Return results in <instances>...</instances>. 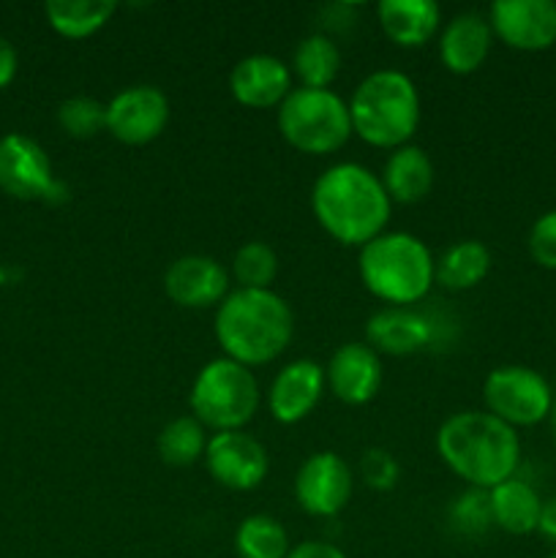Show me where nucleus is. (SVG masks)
<instances>
[{
    "mask_svg": "<svg viewBox=\"0 0 556 558\" xmlns=\"http://www.w3.org/2000/svg\"><path fill=\"white\" fill-rule=\"evenodd\" d=\"M311 210L316 223L341 245L363 248L387 232L392 202L379 174L354 161L333 163L311 189Z\"/></svg>",
    "mask_w": 556,
    "mask_h": 558,
    "instance_id": "1",
    "label": "nucleus"
},
{
    "mask_svg": "<svg viewBox=\"0 0 556 558\" xmlns=\"http://www.w3.org/2000/svg\"><path fill=\"white\" fill-rule=\"evenodd\" d=\"M436 452L456 477L480 490L516 477L521 463L516 428L488 412H458L447 417L436 430Z\"/></svg>",
    "mask_w": 556,
    "mask_h": 558,
    "instance_id": "2",
    "label": "nucleus"
},
{
    "mask_svg": "<svg viewBox=\"0 0 556 558\" xmlns=\"http://www.w3.org/2000/svg\"><path fill=\"white\" fill-rule=\"evenodd\" d=\"M294 336V314L273 289H234L216 311L223 357L256 368L281 357Z\"/></svg>",
    "mask_w": 556,
    "mask_h": 558,
    "instance_id": "3",
    "label": "nucleus"
},
{
    "mask_svg": "<svg viewBox=\"0 0 556 558\" xmlns=\"http://www.w3.org/2000/svg\"><path fill=\"white\" fill-rule=\"evenodd\" d=\"M358 270L376 300L409 308L428 298L436 283V259L428 245L409 232H382L360 248Z\"/></svg>",
    "mask_w": 556,
    "mask_h": 558,
    "instance_id": "4",
    "label": "nucleus"
},
{
    "mask_svg": "<svg viewBox=\"0 0 556 558\" xmlns=\"http://www.w3.org/2000/svg\"><path fill=\"white\" fill-rule=\"evenodd\" d=\"M347 104L354 134L382 150L409 145L420 125L418 85L403 71H374L354 87Z\"/></svg>",
    "mask_w": 556,
    "mask_h": 558,
    "instance_id": "5",
    "label": "nucleus"
},
{
    "mask_svg": "<svg viewBox=\"0 0 556 558\" xmlns=\"http://www.w3.org/2000/svg\"><path fill=\"white\" fill-rule=\"evenodd\" d=\"M262 390L254 371L229 357H216L202 365L189 392L191 417L216 434L243 430L259 412Z\"/></svg>",
    "mask_w": 556,
    "mask_h": 558,
    "instance_id": "6",
    "label": "nucleus"
},
{
    "mask_svg": "<svg viewBox=\"0 0 556 558\" xmlns=\"http://www.w3.org/2000/svg\"><path fill=\"white\" fill-rule=\"evenodd\" d=\"M278 131L305 156H330L352 140L349 104L333 90L294 87L278 107Z\"/></svg>",
    "mask_w": 556,
    "mask_h": 558,
    "instance_id": "7",
    "label": "nucleus"
},
{
    "mask_svg": "<svg viewBox=\"0 0 556 558\" xmlns=\"http://www.w3.org/2000/svg\"><path fill=\"white\" fill-rule=\"evenodd\" d=\"M485 412L510 428H532L551 414L554 390L529 365H499L483 381Z\"/></svg>",
    "mask_w": 556,
    "mask_h": 558,
    "instance_id": "8",
    "label": "nucleus"
},
{
    "mask_svg": "<svg viewBox=\"0 0 556 558\" xmlns=\"http://www.w3.org/2000/svg\"><path fill=\"white\" fill-rule=\"evenodd\" d=\"M0 189L22 202H60L65 196L47 150L25 134L0 140Z\"/></svg>",
    "mask_w": 556,
    "mask_h": 558,
    "instance_id": "9",
    "label": "nucleus"
},
{
    "mask_svg": "<svg viewBox=\"0 0 556 558\" xmlns=\"http://www.w3.org/2000/svg\"><path fill=\"white\" fill-rule=\"evenodd\" d=\"M352 490V469L333 450L309 456L294 474V499L311 518H336L338 512L347 510Z\"/></svg>",
    "mask_w": 556,
    "mask_h": 558,
    "instance_id": "10",
    "label": "nucleus"
},
{
    "mask_svg": "<svg viewBox=\"0 0 556 558\" xmlns=\"http://www.w3.org/2000/svg\"><path fill=\"white\" fill-rule=\"evenodd\" d=\"M205 469L218 485L229 490H254L265 483L270 458L265 445L245 430H223L207 439Z\"/></svg>",
    "mask_w": 556,
    "mask_h": 558,
    "instance_id": "11",
    "label": "nucleus"
},
{
    "mask_svg": "<svg viewBox=\"0 0 556 558\" xmlns=\"http://www.w3.org/2000/svg\"><path fill=\"white\" fill-rule=\"evenodd\" d=\"M169 123V98L156 85H134L107 101V131L131 147L150 145Z\"/></svg>",
    "mask_w": 556,
    "mask_h": 558,
    "instance_id": "12",
    "label": "nucleus"
},
{
    "mask_svg": "<svg viewBox=\"0 0 556 558\" xmlns=\"http://www.w3.org/2000/svg\"><path fill=\"white\" fill-rule=\"evenodd\" d=\"M488 25L510 49L543 52L556 44V0H496Z\"/></svg>",
    "mask_w": 556,
    "mask_h": 558,
    "instance_id": "13",
    "label": "nucleus"
},
{
    "mask_svg": "<svg viewBox=\"0 0 556 558\" xmlns=\"http://www.w3.org/2000/svg\"><path fill=\"white\" fill-rule=\"evenodd\" d=\"M164 292L180 308L205 311L221 305L229 294V272L205 254L178 256L164 272Z\"/></svg>",
    "mask_w": 556,
    "mask_h": 558,
    "instance_id": "14",
    "label": "nucleus"
},
{
    "mask_svg": "<svg viewBox=\"0 0 556 558\" xmlns=\"http://www.w3.org/2000/svg\"><path fill=\"white\" fill-rule=\"evenodd\" d=\"M385 381L382 357L365 341L343 343L325 365V385L347 407H365L374 401Z\"/></svg>",
    "mask_w": 556,
    "mask_h": 558,
    "instance_id": "15",
    "label": "nucleus"
},
{
    "mask_svg": "<svg viewBox=\"0 0 556 558\" xmlns=\"http://www.w3.org/2000/svg\"><path fill=\"white\" fill-rule=\"evenodd\" d=\"M325 368L316 360H292L283 365L267 390V409L278 425H298L319 407L325 392Z\"/></svg>",
    "mask_w": 556,
    "mask_h": 558,
    "instance_id": "16",
    "label": "nucleus"
},
{
    "mask_svg": "<svg viewBox=\"0 0 556 558\" xmlns=\"http://www.w3.org/2000/svg\"><path fill=\"white\" fill-rule=\"evenodd\" d=\"M292 90V69L276 54H249L229 74V93L240 107H281Z\"/></svg>",
    "mask_w": 556,
    "mask_h": 558,
    "instance_id": "17",
    "label": "nucleus"
},
{
    "mask_svg": "<svg viewBox=\"0 0 556 558\" xmlns=\"http://www.w3.org/2000/svg\"><path fill=\"white\" fill-rule=\"evenodd\" d=\"M431 341H434V325L428 316L414 308L387 305L365 322V343L376 354L407 357L423 352Z\"/></svg>",
    "mask_w": 556,
    "mask_h": 558,
    "instance_id": "18",
    "label": "nucleus"
},
{
    "mask_svg": "<svg viewBox=\"0 0 556 558\" xmlns=\"http://www.w3.org/2000/svg\"><path fill=\"white\" fill-rule=\"evenodd\" d=\"M491 44H494V31L488 25V16L478 11H463L452 16L442 31L439 60L450 74H474L488 58Z\"/></svg>",
    "mask_w": 556,
    "mask_h": 558,
    "instance_id": "19",
    "label": "nucleus"
},
{
    "mask_svg": "<svg viewBox=\"0 0 556 558\" xmlns=\"http://www.w3.org/2000/svg\"><path fill=\"white\" fill-rule=\"evenodd\" d=\"M376 20L396 47L418 49L439 31L442 9L434 0H379Z\"/></svg>",
    "mask_w": 556,
    "mask_h": 558,
    "instance_id": "20",
    "label": "nucleus"
},
{
    "mask_svg": "<svg viewBox=\"0 0 556 558\" xmlns=\"http://www.w3.org/2000/svg\"><path fill=\"white\" fill-rule=\"evenodd\" d=\"M379 178L390 202L418 205L434 189V161L423 147L409 142V145L390 153Z\"/></svg>",
    "mask_w": 556,
    "mask_h": 558,
    "instance_id": "21",
    "label": "nucleus"
},
{
    "mask_svg": "<svg viewBox=\"0 0 556 558\" xmlns=\"http://www.w3.org/2000/svg\"><path fill=\"white\" fill-rule=\"evenodd\" d=\"M488 496L494 526H499L507 534H516V537L537 532L540 515H543V499L527 480H505L501 485L491 488Z\"/></svg>",
    "mask_w": 556,
    "mask_h": 558,
    "instance_id": "22",
    "label": "nucleus"
},
{
    "mask_svg": "<svg viewBox=\"0 0 556 558\" xmlns=\"http://www.w3.org/2000/svg\"><path fill=\"white\" fill-rule=\"evenodd\" d=\"M341 71V49L336 38L327 33H311L298 44L292 54V76H298L300 87L311 90H330Z\"/></svg>",
    "mask_w": 556,
    "mask_h": 558,
    "instance_id": "23",
    "label": "nucleus"
},
{
    "mask_svg": "<svg viewBox=\"0 0 556 558\" xmlns=\"http://www.w3.org/2000/svg\"><path fill=\"white\" fill-rule=\"evenodd\" d=\"M491 272V251L480 240H461L436 259V283L452 292H467Z\"/></svg>",
    "mask_w": 556,
    "mask_h": 558,
    "instance_id": "24",
    "label": "nucleus"
},
{
    "mask_svg": "<svg viewBox=\"0 0 556 558\" xmlns=\"http://www.w3.org/2000/svg\"><path fill=\"white\" fill-rule=\"evenodd\" d=\"M47 22L63 38H90L101 31L118 5L112 0H52L44 5Z\"/></svg>",
    "mask_w": 556,
    "mask_h": 558,
    "instance_id": "25",
    "label": "nucleus"
},
{
    "mask_svg": "<svg viewBox=\"0 0 556 558\" xmlns=\"http://www.w3.org/2000/svg\"><path fill=\"white\" fill-rule=\"evenodd\" d=\"M158 458H161L167 466H191V463L202 461L207 450V430L205 425L196 417L185 414V417L169 420L161 428L156 441Z\"/></svg>",
    "mask_w": 556,
    "mask_h": 558,
    "instance_id": "26",
    "label": "nucleus"
},
{
    "mask_svg": "<svg viewBox=\"0 0 556 558\" xmlns=\"http://www.w3.org/2000/svg\"><path fill=\"white\" fill-rule=\"evenodd\" d=\"M234 550L240 558H287L289 556V534L281 521L265 512L243 518V523L234 532Z\"/></svg>",
    "mask_w": 556,
    "mask_h": 558,
    "instance_id": "27",
    "label": "nucleus"
},
{
    "mask_svg": "<svg viewBox=\"0 0 556 558\" xmlns=\"http://www.w3.org/2000/svg\"><path fill=\"white\" fill-rule=\"evenodd\" d=\"M278 254L262 240H249L232 256V278L238 289H270L278 278Z\"/></svg>",
    "mask_w": 556,
    "mask_h": 558,
    "instance_id": "28",
    "label": "nucleus"
},
{
    "mask_svg": "<svg viewBox=\"0 0 556 558\" xmlns=\"http://www.w3.org/2000/svg\"><path fill=\"white\" fill-rule=\"evenodd\" d=\"M58 123L71 140H93L107 131V104L93 96H71L58 107Z\"/></svg>",
    "mask_w": 556,
    "mask_h": 558,
    "instance_id": "29",
    "label": "nucleus"
},
{
    "mask_svg": "<svg viewBox=\"0 0 556 558\" xmlns=\"http://www.w3.org/2000/svg\"><path fill=\"white\" fill-rule=\"evenodd\" d=\"M450 523L463 537H480L494 526L488 490L469 488L450 505Z\"/></svg>",
    "mask_w": 556,
    "mask_h": 558,
    "instance_id": "30",
    "label": "nucleus"
},
{
    "mask_svg": "<svg viewBox=\"0 0 556 558\" xmlns=\"http://www.w3.org/2000/svg\"><path fill=\"white\" fill-rule=\"evenodd\" d=\"M360 477L376 494H387L398 485L401 480V466H398L396 456L387 452L385 447H368L360 456Z\"/></svg>",
    "mask_w": 556,
    "mask_h": 558,
    "instance_id": "31",
    "label": "nucleus"
},
{
    "mask_svg": "<svg viewBox=\"0 0 556 558\" xmlns=\"http://www.w3.org/2000/svg\"><path fill=\"white\" fill-rule=\"evenodd\" d=\"M529 256L545 270H556V210L543 213L529 229Z\"/></svg>",
    "mask_w": 556,
    "mask_h": 558,
    "instance_id": "32",
    "label": "nucleus"
},
{
    "mask_svg": "<svg viewBox=\"0 0 556 558\" xmlns=\"http://www.w3.org/2000/svg\"><path fill=\"white\" fill-rule=\"evenodd\" d=\"M287 558H347V554L336 545L322 543V539H305V543L294 545Z\"/></svg>",
    "mask_w": 556,
    "mask_h": 558,
    "instance_id": "33",
    "label": "nucleus"
},
{
    "mask_svg": "<svg viewBox=\"0 0 556 558\" xmlns=\"http://www.w3.org/2000/svg\"><path fill=\"white\" fill-rule=\"evenodd\" d=\"M16 65H20V58H16L14 44H11L5 36H0V90L14 82Z\"/></svg>",
    "mask_w": 556,
    "mask_h": 558,
    "instance_id": "34",
    "label": "nucleus"
},
{
    "mask_svg": "<svg viewBox=\"0 0 556 558\" xmlns=\"http://www.w3.org/2000/svg\"><path fill=\"white\" fill-rule=\"evenodd\" d=\"M537 532L543 534L548 543L556 545V496H554V499L543 501V515H540Z\"/></svg>",
    "mask_w": 556,
    "mask_h": 558,
    "instance_id": "35",
    "label": "nucleus"
},
{
    "mask_svg": "<svg viewBox=\"0 0 556 558\" xmlns=\"http://www.w3.org/2000/svg\"><path fill=\"white\" fill-rule=\"evenodd\" d=\"M551 425H554V430H556V392H554V403H551Z\"/></svg>",
    "mask_w": 556,
    "mask_h": 558,
    "instance_id": "36",
    "label": "nucleus"
},
{
    "mask_svg": "<svg viewBox=\"0 0 556 558\" xmlns=\"http://www.w3.org/2000/svg\"><path fill=\"white\" fill-rule=\"evenodd\" d=\"M548 558H556V550H554V554H551V556H548Z\"/></svg>",
    "mask_w": 556,
    "mask_h": 558,
    "instance_id": "37",
    "label": "nucleus"
}]
</instances>
